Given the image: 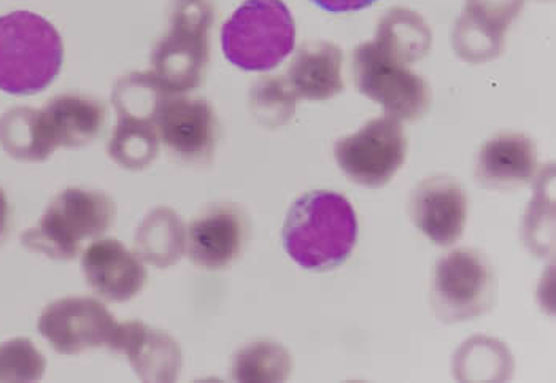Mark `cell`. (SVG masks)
<instances>
[{"instance_id": "6da1fadb", "label": "cell", "mask_w": 556, "mask_h": 383, "mask_svg": "<svg viewBox=\"0 0 556 383\" xmlns=\"http://www.w3.org/2000/svg\"><path fill=\"white\" fill-rule=\"evenodd\" d=\"M283 247L307 271H331L352 255L358 241L355 208L334 191H311L291 205L283 225Z\"/></svg>"}, {"instance_id": "7a4b0ae2", "label": "cell", "mask_w": 556, "mask_h": 383, "mask_svg": "<svg viewBox=\"0 0 556 383\" xmlns=\"http://www.w3.org/2000/svg\"><path fill=\"white\" fill-rule=\"evenodd\" d=\"M63 58L60 33L42 16H0V91L30 95L47 90L60 74Z\"/></svg>"}, {"instance_id": "3957f363", "label": "cell", "mask_w": 556, "mask_h": 383, "mask_svg": "<svg viewBox=\"0 0 556 383\" xmlns=\"http://www.w3.org/2000/svg\"><path fill=\"white\" fill-rule=\"evenodd\" d=\"M296 24L281 0H247L222 29L226 60L249 72H267L294 50Z\"/></svg>"}, {"instance_id": "277c9868", "label": "cell", "mask_w": 556, "mask_h": 383, "mask_svg": "<svg viewBox=\"0 0 556 383\" xmlns=\"http://www.w3.org/2000/svg\"><path fill=\"white\" fill-rule=\"evenodd\" d=\"M115 220V204L108 194L85 188H67L48 205L36 228L24 232L30 252L53 259H74L84 242L101 238Z\"/></svg>"}, {"instance_id": "5b68a950", "label": "cell", "mask_w": 556, "mask_h": 383, "mask_svg": "<svg viewBox=\"0 0 556 383\" xmlns=\"http://www.w3.org/2000/svg\"><path fill=\"white\" fill-rule=\"evenodd\" d=\"M214 7L208 0H177L170 26L153 53V74L170 94L195 90L204 81L211 56Z\"/></svg>"}, {"instance_id": "8992f818", "label": "cell", "mask_w": 556, "mask_h": 383, "mask_svg": "<svg viewBox=\"0 0 556 383\" xmlns=\"http://www.w3.org/2000/svg\"><path fill=\"white\" fill-rule=\"evenodd\" d=\"M496 277L489 259L471 248L450 252L435 265L432 309L445 323L473 320L492 309Z\"/></svg>"}, {"instance_id": "52a82bcc", "label": "cell", "mask_w": 556, "mask_h": 383, "mask_svg": "<svg viewBox=\"0 0 556 383\" xmlns=\"http://www.w3.org/2000/svg\"><path fill=\"white\" fill-rule=\"evenodd\" d=\"M352 75L362 94L400 122L421 118L431 104V91L425 78L406 64L391 60L374 42L355 48Z\"/></svg>"}, {"instance_id": "ba28073f", "label": "cell", "mask_w": 556, "mask_h": 383, "mask_svg": "<svg viewBox=\"0 0 556 383\" xmlns=\"http://www.w3.org/2000/svg\"><path fill=\"white\" fill-rule=\"evenodd\" d=\"M334 156L350 180L366 188H382L406 163V132L400 119L379 116L355 135L339 139Z\"/></svg>"}, {"instance_id": "9c48e42d", "label": "cell", "mask_w": 556, "mask_h": 383, "mask_svg": "<svg viewBox=\"0 0 556 383\" xmlns=\"http://www.w3.org/2000/svg\"><path fill=\"white\" fill-rule=\"evenodd\" d=\"M119 323L108 307L92 297H63L54 301L39 318L40 334L63 355H78L89 348H112Z\"/></svg>"}, {"instance_id": "30bf717a", "label": "cell", "mask_w": 556, "mask_h": 383, "mask_svg": "<svg viewBox=\"0 0 556 383\" xmlns=\"http://www.w3.org/2000/svg\"><path fill=\"white\" fill-rule=\"evenodd\" d=\"M156 129L167 150L187 163H207L218 142V119L202 98L167 95L157 111Z\"/></svg>"}, {"instance_id": "8fae6325", "label": "cell", "mask_w": 556, "mask_h": 383, "mask_svg": "<svg viewBox=\"0 0 556 383\" xmlns=\"http://www.w3.org/2000/svg\"><path fill=\"white\" fill-rule=\"evenodd\" d=\"M468 204L458 181L447 176L428 177L412 190L408 215L432 244L448 247L465 232Z\"/></svg>"}, {"instance_id": "7c38bea8", "label": "cell", "mask_w": 556, "mask_h": 383, "mask_svg": "<svg viewBox=\"0 0 556 383\" xmlns=\"http://www.w3.org/2000/svg\"><path fill=\"white\" fill-rule=\"evenodd\" d=\"M249 234L245 215L232 204H219L195 218L187 232L193 265L207 271L228 268L242 253Z\"/></svg>"}, {"instance_id": "4fadbf2b", "label": "cell", "mask_w": 556, "mask_h": 383, "mask_svg": "<svg viewBox=\"0 0 556 383\" xmlns=\"http://www.w3.org/2000/svg\"><path fill=\"white\" fill-rule=\"evenodd\" d=\"M89 286L112 303H126L142 292L147 271L142 258L116 239H99L81 255Z\"/></svg>"}, {"instance_id": "5bb4252c", "label": "cell", "mask_w": 556, "mask_h": 383, "mask_svg": "<svg viewBox=\"0 0 556 383\" xmlns=\"http://www.w3.org/2000/svg\"><path fill=\"white\" fill-rule=\"evenodd\" d=\"M112 350L128 355L134 371L142 381L170 382L178 378L181 352L177 342L140 321L119 324Z\"/></svg>"}, {"instance_id": "9a60e30c", "label": "cell", "mask_w": 556, "mask_h": 383, "mask_svg": "<svg viewBox=\"0 0 556 383\" xmlns=\"http://www.w3.org/2000/svg\"><path fill=\"white\" fill-rule=\"evenodd\" d=\"M538 146L534 140L518 132L500 135L480 149L476 176L493 190H514L534 179Z\"/></svg>"}, {"instance_id": "2e32d148", "label": "cell", "mask_w": 556, "mask_h": 383, "mask_svg": "<svg viewBox=\"0 0 556 383\" xmlns=\"http://www.w3.org/2000/svg\"><path fill=\"white\" fill-rule=\"evenodd\" d=\"M341 48L325 40L307 42L288 67V78L298 98L328 101L343 90Z\"/></svg>"}, {"instance_id": "e0dca14e", "label": "cell", "mask_w": 556, "mask_h": 383, "mask_svg": "<svg viewBox=\"0 0 556 383\" xmlns=\"http://www.w3.org/2000/svg\"><path fill=\"white\" fill-rule=\"evenodd\" d=\"M48 137L56 146H84L92 142L105 125V107L98 99L63 94L42 108Z\"/></svg>"}, {"instance_id": "ac0fdd59", "label": "cell", "mask_w": 556, "mask_h": 383, "mask_svg": "<svg viewBox=\"0 0 556 383\" xmlns=\"http://www.w3.org/2000/svg\"><path fill=\"white\" fill-rule=\"evenodd\" d=\"M376 47L397 63L410 64L424 60L432 46V33L424 16L404 7L387 12L377 26Z\"/></svg>"}, {"instance_id": "d6986e66", "label": "cell", "mask_w": 556, "mask_h": 383, "mask_svg": "<svg viewBox=\"0 0 556 383\" xmlns=\"http://www.w3.org/2000/svg\"><path fill=\"white\" fill-rule=\"evenodd\" d=\"M136 244L143 261L157 268H169L187 250L184 221L170 208H156L140 225Z\"/></svg>"}, {"instance_id": "ffe728a7", "label": "cell", "mask_w": 556, "mask_h": 383, "mask_svg": "<svg viewBox=\"0 0 556 383\" xmlns=\"http://www.w3.org/2000/svg\"><path fill=\"white\" fill-rule=\"evenodd\" d=\"M0 145L20 161H45L56 146L48 137L42 111L12 108L0 118Z\"/></svg>"}, {"instance_id": "44dd1931", "label": "cell", "mask_w": 556, "mask_h": 383, "mask_svg": "<svg viewBox=\"0 0 556 383\" xmlns=\"http://www.w3.org/2000/svg\"><path fill=\"white\" fill-rule=\"evenodd\" d=\"M514 361L503 342L473 337L465 342L453 360V374L458 381H507L513 378Z\"/></svg>"}, {"instance_id": "7402d4cb", "label": "cell", "mask_w": 556, "mask_h": 383, "mask_svg": "<svg viewBox=\"0 0 556 383\" xmlns=\"http://www.w3.org/2000/svg\"><path fill=\"white\" fill-rule=\"evenodd\" d=\"M160 152L156 125L150 119L118 116V125L109 142V155L119 166L137 170L150 166Z\"/></svg>"}, {"instance_id": "603a6c76", "label": "cell", "mask_w": 556, "mask_h": 383, "mask_svg": "<svg viewBox=\"0 0 556 383\" xmlns=\"http://www.w3.org/2000/svg\"><path fill=\"white\" fill-rule=\"evenodd\" d=\"M293 360L277 342L261 341L247 345L232 362V379L239 382H281L290 378Z\"/></svg>"}, {"instance_id": "cb8c5ba5", "label": "cell", "mask_w": 556, "mask_h": 383, "mask_svg": "<svg viewBox=\"0 0 556 383\" xmlns=\"http://www.w3.org/2000/svg\"><path fill=\"white\" fill-rule=\"evenodd\" d=\"M554 167H545L535 183L533 203L525 220L527 244L538 256H547L554 252L555 241V194Z\"/></svg>"}, {"instance_id": "d4e9b609", "label": "cell", "mask_w": 556, "mask_h": 383, "mask_svg": "<svg viewBox=\"0 0 556 383\" xmlns=\"http://www.w3.org/2000/svg\"><path fill=\"white\" fill-rule=\"evenodd\" d=\"M298 95L287 78H260L250 91V108L260 125L281 128L296 112Z\"/></svg>"}, {"instance_id": "484cf974", "label": "cell", "mask_w": 556, "mask_h": 383, "mask_svg": "<svg viewBox=\"0 0 556 383\" xmlns=\"http://www.w3.org/2000/svg\"><path fill=\"white\" fill-rule=\"evenodd\" d=\"M43 355L29 339H12L0 344V382H33L43 378Z\"/></svg>"}, {"instance_id": "4316f807", "label": "cell", "mask_w": 556, "mask_h": 383, "mask_svg": "<svg viewBox=\"0 0 556 383\" xmlns=\"http://www.w3.org/2000/svg\"><path fill=\"white\" fill-rule=\"evenodd\" d=\"M523 7L525 0H466L462 15L490 33L506 37Z\"/></svg>"}, {"instance_id": "83f0119b", "label": "cell", "mask_w": 556, "mask_h": 383, "mask_svg": "<svg viewBox=\"0 0 556 383\" xmlns=\"http://www.w3.org/2000/svg\"><path fill=\"white\" fill-rule=\"evenodd\" d=\"M312 2L328 13H353L374 5L377 0H312Z\"/></svg>"}, {"instance_id": "f1b7e54d", "label": "cell", "mask_w": 556, "mask_h": 383, "mask_svg": "<svg viewBox=\"0 0 556 383\" xmlns=\"http://www.w3.org/2000/svg\"><path fill=\"white\" fill-rule=\"evenodd\" d=\"M9 201H7L5 193H3L2 188H0V241L5 238L7 231H9Z\"/></svg>"}]
</instances>
